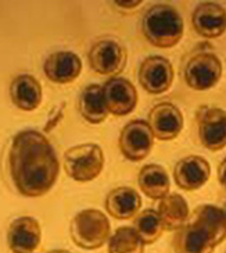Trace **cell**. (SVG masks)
<instances>
[{"label":"cell","mask_w":226,"mask_h":253,"mask_svg":"<svg viewBox=\"0 0 226 253\" xmlns=\"http://www.w3.org/2000/svg\"><path fill=\"white\" fill-rule=\"evenodd\" d=\"M89 66L100 75L118 77L125 70L128 61V53L125 46L117 39L104 38L98 39L92 45L89 54Z\"/></svg>","instance_id":"cell-7"},{"label":"cell","mask_w":226,"mask_h":253,"mask_svg":"<svg viewBox=\"0 0 226 253\" xmlns=\"http://www.w3.org/2000/svg\"><path fill=\"white\" fill-rule=\"evenodd\" d=\"M114 4L117 7L125 8V10H135L136 7L142 6L143 1L142 0H132V1H122V0H118V1H114Z\"/></svg>","instance_id":"cell-24"},{"label":"cell","mask_w":226,"mask_h":253,"mask_svg":"<svg viewBox=\"0 0 226 253\" xmlns=\"http://www.w3.org/2000/svg\"><path fill=\"white\" fill-rule=\"evenodd\" d=\"M63 166L69 178L78 182H89L103 171L104 153L97 143H81L65 150Z\"/></svg>","instance_id":"cell-5"},{"label":"cell","mask_w":226,"mask_h":253,"mask_svg":"<svg viewBox=\"0 0 226 253\" xmlns=\"http://www.w3.org/2000/svg\"><path fill=\"white\" fill-rule=\"evenodd\" d=\"M8 170L20 194L27 198H40L56 184L60 174V162L45 135L36 129H24L11 141Z\"/></svg>","instance_id":"cell-1"},{"label":"cell","mask_w":226,"mask_h":253,"mask_svg":"<svg viewBox=\"0 0 226 253\" xmlns=\"http://www.w3.org/2000/svg\"><path fill=\"white\" fill-rule=\"evenodd\" d=\"M173 67L171 61L162 56H149L142 61L137 78L147 93L161 95L172 86Z\"/></svg>","instance_id":"cell-10"},{"label":"cell","mask_w":226,"mask_h":253,"mask_svg":"<svg viewBox=\"0 0 226 253\" xmlns=\"http://www.w3.org/2000/svg\"><path fill=\"white\" fill-rule=\"evenodd\" d=\"M82 71V60L69 50H59L49 54L43 64V73L49 81L65 85L74 82Z\"/></svg>","instance_id":"cell-16"},{"label":"cell","mask_w":226,"mask_h":253,"mask_svg":"<svg viewBox=\"0 0 226 253\" xmlns=\"http://www.w3.org/2000/svg\"><path fill=\"white\" fill-rule=\"evenodd\" d=\"M42 85L33 75H17L10 84V99L23 112L36 110L42 103Z\"/></svg>","instance_id":"cell-17"},{"label":"cell","mask_w":226,"mask_h":253,"mask_svg":"<svg viewBox=\"0 0 226 253\" xmlns=\"http://www.w3.org/2000/svg\"><path fill=\"white\" fill-rule=\"evenodd\" d=\"M157 213L166 231H178L189 218V205L179 194H168L159 202Z\"/></svg>","instance_id":"cell-21"},{"label":"cell","mask_w":226,"mask_h":253,"mask_svg":"<svg viewBox=\"0 0 226 253\" xmlns=\"http://www.w3.org/2000/svg\"><path fill=\"white\" fill-rule=\"evenodd\" d=\"M42 228L36 218L17 217L7 230V244L13 253H33L40 245Z\"/></svg>","instance_id":"cell-13"},{"label":"cell","mask_w":226,"mask_h":253,"mask_svg":"<svg viewBox=\"0 0 226 253\" xmlns=\"http://www.w3.org/2000/svg\"><path fill=\"white\" fill-rule=\"evenodd\" d=\"M198 139L205 149L219 152L226 146V110L204 104L196 112Z\"/></svg>","instance_id":"cell-8"},{"label":"cell","mask_w":226,"mask_h":253,"mask_svg":"<svg viewBox=\"0 0 226 253\" xmlns=\"http://www.w3.org/2000/svg\"><path fill=\"white\" fill-rule=\"evenodd\" d=\"M211 175L210 163L201 156H186L173 167L175 184L183 191H197L207 184Z\"/></svg>","instance_id":"cell-15"},{"label":"cell","mask_w":226,"mask_h":253,"mask_svg":"<svg viewBox=\"0 0 226 253\" xmlns=\"http://www.w3.org/2000/svg\"><path fill=\"white\" fill-rule=\"evenodd\" d=\"M121 153L129 162H142L149 156L154 146V135L144 120H130L121 129L118 139Z\"/></svg>","instance_id":"cell-9"},{"label":"cell","mask_w":226,"mask_h":253,"mask_svg":"<svg viewBox=\"0 0 226 253\" xmlns=\"http://www.w3.org/2000/svg\"><path fill=\"white\" fill-rule=\"evenodd\" d=\"M222 61L211 52L193 54L183 68V78L190 89L208 90L214 88L222 77Z\"/></svg>","instance_id":"cell-6"},{"label":"cell","mask_w":226,"mask_h":253,"mask_svg":"<svg viewBox=\"0 0 226 253\" xmlns=\"http://www.w3.org/2000/svg\"><path fill=\"white\" fill-rule=\"evenodd\" d=\"M69 234L78 248L96 251L108 242L111 237V224L103 211L97 209H85L74 216Z\"/></svg>","instance_id":"cell-4"},{"label":"cell","mask_w":226,"mask_h":253,"mask_svg":"<svg viewBox=\"0 0 226 253\" xmlns=\"http://www.w3.org/2000/svg\"><path fill=\"white\" fill-rule=\"evenodd\" d=\"M142 32L150 45L160 49L173 47L183 37L182 15L169 4H154L142 18Z\"/></svg>","instance_id":"cell-3"},{"label":"cell","mask_w":226,"mask_h":253,"mask_svg":"<svg viewBox=\"0 0 226 253\" xmlns=\"http://www.w3.org/2000/svg\"><path fill=\"white\" fill-rule=\"evenodd\" d=\"M107 213L117 220H129L137 214L142 208L139 192L129 186H118L111 189L104 201Z\"/></svg>","instance_id":"cell-18"},{"label":"cell","mask_w":226,"mask_h":253,"mask_svg":"<svg viewBox=\"0 0 226 253\" xmlns=\"http://www.w3.org/2000/svg\"><path fill=\"white\" fill-rule=\"evenodd\" d=\"M218 179L221 185L226 189V157L218 166Z\"/></svg>","instance_id":"cell-25"},{"label":"cell","mask_w":226,"mask_h":253,"mask_svg":"<svg viewBox=\"0 0 226 253\" xmlns=\"http://www.w3.org/2000/svg\"><path fill=\"white\" fill-rule=\"evenodd\" d=\"M108 253H144V242L133 227H120L108 239Z\"/></svg>","instance_id":"cell-23"},{"label":"cell","mask_w":226,"mask_h":253,"mask_svg":"<svg viewBox=\"0 0 226 253\" xmlns=\"http://www.w3.org/2000/svg\"><path fill=\"white\" fill-rule=\"evenodd\" d=\"M78 110L85 121L92 126L104 123L108 116L103 99V89L97 84H91L81 92L78 99Z\"/></svg>","instance_id":"cell-20"},{"label":"cell","mask_w":226,"mask_h":253,"mask_svg":"<svg viewBox=\"0 0 226 253\" xmlns=\"http://www.w3.org/2000/svg\"><path fill=\"white\" fill-rule=\"evenodd\" d=\"M101 89L108 114L124 117L135 110L137 104V90L129 80L122 77H113L103 84Z\"/></svg>","instance_id":"cell-11"},{"label":"cell","mask_w":226,"mask_h":253,"mask_svg":"<svg viewBox=\"0 0 226 253\" xmlns=\"http://www.w3.org/2000/svg\"><path fill=\"white\" fill-rule=\"evenodd\" d=\"M137 185L147 198L153 201H161L169 194L171 181L166 170L160 164H146L140 169L137 175Z\"/></svg>","instance_id":"cell-19"},{"label":"cell","mask_w":226,"mask_h":253,"mask_svg":"<svg viewBox=\"0 0 226 253\" xmlns=\"http://www.w3.org/2000/svg\"><path fill=\"white\" fill-rule=\"evenodd\" d=\"M47 253H71L69 251H65V249H54V251H50Z\"/></svg>","instance_id":"cell-26"},{"label":"cell","mask_w":226,"mask_h":253,"mask_svg":"<svg viewBox=\"0 0 226 253\" xmlns=\"http://www.w3.org/2000/svg\"><path fill=\"white\" fill-rule=\"evenodd\" d=\"M147 124L154 138L159 141H172L182 132L183 116L175 104L162 102L151 107L147 114Z\"/></svg>","instance_id":"cell-12"},{"label":"cell","mask_w":226,"mask_h":253,"mask_svg":"<svg viewBox=\"0 0 226 253\" xmlns=\"http://www.w3.org/2000/svg\"><path fill=\"white\" fill-rule=\"evenodd\" d=\"M226 238V224L222 209L214 205H200L186 223L175 231L172 248L175 253H214Z\"/></svg>","instance_id":"cell-2"},{"label":"cell","mask_w":226,"mask_h":253,"mask_svg":"<svg viewBox=\"0 0 226 253\" xmlns=\"http://www.w3.org/2000/svg\"><path fill=\"white\" fill-rule=\"evenodd\" d=\"M192 25L200 37L215 39L226 32V10L215 1L200 3L193 14Z\"/></svg>","instance_id":"cell-14"},{"label":"cell","mask_w":226,"mask_h":253,"mask_svg":"<svg viewBox=\"0 0 226 253\" xmlns=\"http://www.w3.org/2000/svg\"><path fill=\"white\" fill-rule=\"evenodd\" d=\"M222 214H224V218H225V224H226V202L224 203V208H222Z\"/></svg>","instance_id":"cell-27"},{"label":"cell","mask_w":226,"mask_h":253,"mask_svg":"<svg viewBox=\"0 0 226 253\" xmlns=\"http://www.w3.org/2000/svg\"><path fill=\"white\" fill-rule=\"evenodd\" d=\"M133 228L137 232V235L142 238L144 245L156 244L161 238L162 232L165 231L157 210H154V209H144V210H142L135 217Z\"/></svg>","instance_id":"cell-22"}]
</instances>
